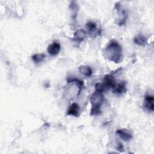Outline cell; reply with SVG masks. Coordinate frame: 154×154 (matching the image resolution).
I'll use <instances>...</instances> for the list:
<instances>
[{
	"label": "cell",
	"instance_id": "cell-1",
	"mask_svg": "<svg viewBox=\"0 0 154 154\" xmlns=\"http://www.w3.org/2000/svg\"><path fill=\"white\" fill-rule=\"evenodd\" d=\"M105 57L109 61L119 63L122 58V49L120 44L115 40H111L103 50Z\"/></svg>",
	"mask_w": 154,
	"mask_h": 154
},
{
	"label": "cell",
	"instance_id": "cell-2",
	"mask_svg": "<svg viewBox=\"0 0 154 154\" xmlns=\"http://www.w3.org/2000/svg\"><path fill=\"white\" fill-rule=\"evenodd\" d=\"M90 101L91 105L90 110L91 116H98L101 113L100 105L103 101V94L101 91L95 90L90 97Z\"/></svg>",
	"mask_w": 154,
	"mask_h": 154
},
{
	"label": "cell",
	"instance_id": "cell-3",
	"mask_svg": "<svg viewBox=\"0 0 154 154\" xmlns=\"http://www.w3.org/2000/svg\"><path fill=\"white\" fill-rule=\"evenodd\" d=\"M86 26L88 28V33L90 37L95 38L99 35H100L102 34L101 28H99L96 23L94 22L89 21L86 23Z\"/></svg>",
	"mask_w": 154,
	"mask_h": 154
},
{
	"label": "cell",
	"instance_id": "cell-4",
	"mask_svg": "<svg viewBox=\"0 0 154 154\" xmlns=\"http://www.w3.org/2000/svg\"><path fill=\"white\" fill-rule=\"evenodd\" d=\"M116 84L117 83H116L115 77L112 73L109 74H107L104 76L102 84L105 88V90L114 88Z\"/></svg>",
	"mask_w": 154,
	"mask_h": 154
},
{
	"label": "cell",
	"instance_id": "cell-5",
	"mask_svg": "<svg viewBox=\"0 0 154 154\" xmlns=\"http://www.w3.org/2000/svg\"><path fill=\"white\" fill-rule=\"evenodd\" d=\"M115 8L116 9L117 13L119 16H120V21L118 23V25L119 26H122L125 23L126 19L127 17V13L125 9L122 8L121 7V4L119 2H117L115 4Z\"/></svg>",
	"mask_w": 154,
	"mask_h": 154
},
{
	"label": "cell",
	"instance_id": "cell-6",
	"mask_svg": "<svg viewBox=\"0 0 154 154\" xmlns=\"http://www.w3.org/2000/svg\"><path fill=\"white\" fill-rule=\"evenodd\" d=\"M61 49V45L58 42H54L47 48V52L51 56L58 55Z\"/></svg>",
	"mask_w": 154,
	"mask_h": 154
},
{
	"label": "cell",
	"instance_id": "cell-7",
	"mask_svg": "<svg viewBox=\"0 0 154 154\" xmlns=\"http://www.w3.org/2000/svg\"><path fill=\"white\" fill-rule=\"evenodd\" d=\"M116 134L125 141H130L132 138V134L127 129H119L116 131Z\"/></svg>",
	"mask_w": 154,
	"mask_h": 154
},
{
	"label": "cell",
	"instance_id": "cell-8",
	"mask_svg": "<svg viewBox=\"0 0 154 154\" xmlns=\"http://www.w3.org/2000/svg\"><path fill=\"white\" fill-rule=\"evenodd\" d=\"M144 105L146 108V109L149 111V112H153L154 110V103H153V100L154 98L153 96L150 94H147L145 96V99H144Z\"/></svg>",
	"mask_w": 154,
	"mask_h": 154
},
{
	"label": "cell",
	"instance_id": "cell-9",
	"mask_svg": "<svg viewBox=\"0 0 154 154\" xmlns=\"http://www.w3.org/2000/svg\"><path fill=\"white\" fill-rule=\"evenodd\" d=\"M79 106L78 103H72L69 107L67 111V115L68 116H73L74 117H78L80 114L79 113Z\"/></svg>",
	"mask_w": 154,
	"mask_h": 154
},
{
	"label": "cell",
	"instance_id": "cell-10",
	"mask_svg": "<svg viewBox=\"0 0 154 154\" xmlns=\"http://www.w3.org/2000/svg\"><path fill=\"white\" fill-rule=\"evenodd\" d=\"M127 91L126 84L125 81L116 84V86L112 88V92L116 94H123L126 93Z\"/></svg>",
	"mask_w": 154,
	"mask_h": 154
},
{
	"label": "cell",
	"instance_id": "cell-11",
	"mask_svg": "<svg viewBox=\"0 0 154 154\" xmlns=\"http://www.w3.org/2000/svg\"><path fill=\"white\" fill-rule=\"evenodd\" d=\"M87 35V32L82 29H77L73 36V40L77 42H81L84 40Z\"/></svg>",
	"mask_w": 154,
	"mask_h": 154
},
{
	"label": "cell",
	"instance_id": "cell-12",
	"mask_svg": "<svg viewBox=\"0 0 154 154\" xmlns=\"http://www.w3.org/2000/svg\"><path fill=\"white\" fill-rule=\"evenodd\" d=\"M134 42L137 45L140 46H144L147 43L146 37L144 35L141 34H139L137 36L135 37L134 38Z\"/></svg>",
	"mask_w": 154,
	"mask_h": 154
},
{
	"label": "cell",
	"instance_id": "cell-13",
	"mask_svg": "<svg viewBox=\"0 0 154 154\" xmlns=\"http://www.w3.org/2000/svg\"><path fill=\"white\" fill-rule=\"evenodd\" d=\"M78 70L81 74H82L84 76H87V77L90 76L93 73L91 68L90 66H85V65L80 66L78 68Z\"/></svg>",
	"mask_w": 154,
	"mask_h": 154
},
{
	"label": "cell",
	"instance_id": "cell-14",
	"mask_svg": "<svg viewBox=\"0 0 154 154\" xmlns=\"http://www.w3.org/2000/svg\"><path fill=\"white\" fill-rule=\"evenodd\" d=\"M46 58V55L43 53L35 54L32 55V60L35 63H38L43 61Z\"/></svg>",
	"mask_w": 154,
	"mask_h": 154
},
{
	"label": "cell",
	"instance_id": "cell-15",
	"mask_svg": "<svg viewBox=\"0 0 154 154\" xmlns=\"http://www.w3.org/2000/svg\"><path fill=\"white\" fill-rule=\"evenodd\" d=\"M117 149L118 150H119V151H120V152L122 151V149H123V146L122 145V144L121 143H119Z\"/></svg>",
	"mask_w": 154,
	"mask_h": 154
}]
</instances>
